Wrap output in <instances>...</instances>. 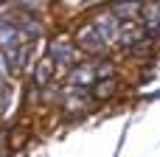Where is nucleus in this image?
I'll use <instances>...</instances> for the list:
<instances>
[{
  "label": "nucleus",
  "mask_w": 160,
  "mask_h": 157,
  "mask_svg": "<svg viewBox=\"0 0 160 157\" xmlns=\"http://www.w3.org/2000/svg\"><path fill=\"white\" fill-rule=\"evenodd\" d=\"M121 25H124V22H121L112 11H107V14H101V17L93 20V28H96V34L101 37V42H104L107 48L121 39Z\"/></svg>",
  "instance_id": "1"
},
{
  "label": "nucleus",
  "mask_w": 160,
  "mask_h": 157,
  "mask_svg": "<svg viewBox=\"0 0 160 157\" xmlns=\"http://www.w3.org/2000/svg\"><path fill=\"white\" fill-rule=\"evenodd\" d=\"M98 65H76L70 73H68V81L73 87H93L98 81Z\"/></svg>",
  "instance_id": "2"
},
{
  "label": "nucleus",
  "mask_w": 160,
  "mask_h": 157,
  "mask_svg": "<svg viewBox=\"0 0 160 157\" xmlns=\"http://www.w3.org/2000/svg\"><path fill=\"white\" fill-rule=\"evenodd\" d=\"M20 45H25V39H22V34L17 31V25H14L8 17L0 20V53L11 51V48H20Z\"/></svg>",
  "instance_id": "3"
},
{
  "label": "nucleus",
  "mask_w": 160,
  "mask_h": 157,
  "mask_svg": "<svg viewBox=\"0 0 160 157\" xmlns=\"http://www.w3.org/2000/svg\"><path fill=\"white\" fill-rule=\"evenodd\" d=\"M48 59H51L53 65H59V67H68V65H73L76 51H73V45H70L68 39H56V42L51 45V51H48Z\"/></svg>",
  "instance_id": "4"
},
{
  "label": "nucleus",
  "mask_w": 160,
  "mask_h": 157,
  "mask_svg": "<svg viewBox=\"0 0 160 157\" xmlns=\"http://www.w3.org/2000/svg\"><path fill=\"white\" fill-rule=\"evenodd\" d=\"M79 48L87 51V53H104V51H107V45L101 42V37L96 34L93 25H84V28L79 31Z\"/></svg>",
  "instance_id": "5"
},
{
  "label": "nucleus",
  "mask_w": 160,
  "mask_h": 157,
  "mask_svg": "<svg viewBox=\"0 0 160 157\" xmlns=\"http://www.w3.org/2000/svg\"><path fill=\"white\" fill-rule=\"evenodd\" d=\"M141 14H143V28H146V34H160V0L146 3V6L141 8Z\"/></svg>",
  "instance_id": "6"
},
{
  "label": "nucleus",
  "mask_w": 160,
  "mask_h": 157,
  "mask_svg": "<svg viewBox=\"0 0 160 157\" xmlns=\"http://www.w3.org/2000/svg\"><path fill=\"white\" fill-rule=\"evenodd\" d=\"M3 59H6V65H8V70H11V73H20V70L25 67L28 51H25V45H20V48H11V51H6V53H3Z\"/></svg>",
  "instance_id": "7"
},
{
  "label": "nucleus",
  "mask_w": 160,
  "mask_h": 157,
  "mask_svg": "<svg viewBox=\"0 0 160 157\" xmlns=\"http://www.w3.org/2000/svg\"><path fill=\"white\" fill-rule=\"evenodd\" d=\"M34 79H37V84H39V87H42V84H48V81L53 79V62H51V59H42V62L37 65V76H34Z\"/></svg>",
  "instance_id": "8"
},
{
  "label": "nucleus",
  "mask_w": 160,
  "mask_h": 157,
  "mask_svg": "<svg viewBox=\"0 0 160 157\" xmlns=\"http://www.w3.org/2000/svg\"><path fill=\"white\" fill-rule=\"evenodd\" d=\"M112 93H115V81H112V79H101V81H96V93H93V96H96L98 101H101V98H110Z\"/></svg>",
  "instance_id": "9"
},
{
  "label": "nucleus",
  "mask_w": 160,
  "mask_h": 157,
  "mask_svg": "<svg viewBox=\"0 0 160 157\" xmlns=\"http://www.w3.org/2000/svg\"><path fill=\"white\" fill-rule=\"evenodd\" d=\"M138 11H141V3H121V6L112 8V14H115L118 20H121V17H135Z\"/></svg>",
  "instance_id": "10"
},
{
  "label": "nucleus",
  "mask_w": 160,
  "mask_h": 157,
  "mask_svg": "<svg viewBox=\"0 0 160 157\" xmlns=\"http://www.w3.org/2000/svg\"><path fill=\"white\" fill-rule=\"evenodd\" d=\"M17 3H20L25 11H39V8L45 6V0H17Z\"/></svg>",
  "instance_id": "11"
},
{
  "label": "nucleus",
  "mask_w": 160,
  "mask_h": 157,
  "mask_svg": "<svg viewBox=\"0 0 160 157\" xmlns=\"http://www.w3.org/2000/svg\"><path fill=\"white\" fill-rule=\"evenodd\" d=\"M6 76H8V65H6V59H3V53H0V84L6 81Z\"/></svg>",
  "instance_id": "12"
}]
</instances>
